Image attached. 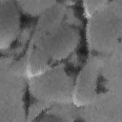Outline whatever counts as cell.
Instances as JSON below:
<instances>
[{"label":"cell","instance_id":"3","mask_svg":"<svg viewBox=\"0 0 122 122\" xmlns=\"http://www.w3.org/2000/svg\"><path fill=\"white\" fill-rule=\"evenodd\" d=\"M32 122H67L62 117L53 113H43L37 116Z\"/></svg>","mask_w":122,"mask_h":122},{"label":"cell","instance_id":"2","mask_svg":"<svg viewBox=\"0 0 122 122\" xmlns=\"http://www.w3.org/2000/svg\"><path fill=\"white\" fill-rule=\"evenodd\" d=\"M20 12L13 1L0 2V48L8 50L15 41L20 26Z\"/></svg>","mask_w":122,"mask_h":122},{"label":"cell","instance_id":"1","mask_svg":"<svg viewBox=\"0 0 122 122\" xmlns=\"http://www.w3.org/2000/svg\"><path fill=\"white\" fill-rule=\"evenodd\" d=\"M77 40V32L68 26L47 35L30 56L28 70L30 74L41 75L51 64L67 58L74 51Z\"/></svg>","mask_w":122,"mask_h":122}]
</instances>
